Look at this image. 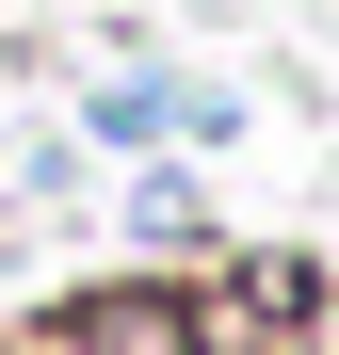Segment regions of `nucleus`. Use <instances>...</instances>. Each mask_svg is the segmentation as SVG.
I'll return each instance as SVG.
<instances>
[{"instance_id":"nucleus-2","label":"nucleus","mask_w":339,"mask_h":355,"mask_svg":"<svg viewBox=\"0 0 339 355\" xmlns=\"http://www.w3.org/2000/svg\"><path fill=\"white\" fill-rule=\"evenodd\" d=\"M178 97H194V81H97V97H81V146H162Z\"/></svg>"},{"instance_id":"nucleus-1","label":"nucleus","mask_w":339,"mask_h":355,"mask_svg":"<svg viewBox=\"0 0 339 355\" xmlns=\"http://www.w3.org/2000/svg\"><path fill=\"white\" fill-rule=\"evenodd\" d=\"M33 339H49V355H210V339H194V275H97V291H49Z\"/></svg>"},{"instance_id":"nucleus-3","label":"nucleus","mask_w":339,"mask_h":355,"mask_svg":"<svg viewBox=\"0 0 339 355\" xmlns=\"http://www.w3.org/2000/svg\"><path fill=\"white\" fill-rule=\"evenodd\" d=\"M130 226H146V243H210V194H194V178H178V162H162V178H146V194H130Z\"/></svg>"},{"instance_id":"nucleus-4","label":"nucleus","mask_w":339,"mask_h":355,"mask_svg":"<svg viewBox=\"0 0 339 355\" xmlns=\"http://www.w3.org/2000/svg\"><path fill=\"white\" fill-rule=\"evenodd\" d=\"M0 355H49V339H33V323H0Z\"/></svg>"}]
</instances>
